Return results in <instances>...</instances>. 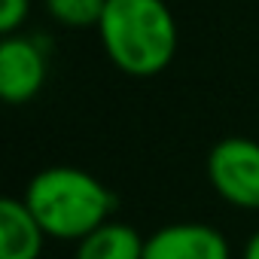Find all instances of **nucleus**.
I'll use <instances>...</instances> for the list:
<instances>
[{
    "label": "nucleus",
    "mask_w": 259,
    "mask_h": 259,
    "mask_svg": "<svg viewBox=\"0 0 259 259\" xmlns=\"http://www.w3.org/2000/svg\"><path fill=\"white\" fill-rule=\"evenodd\" d=\"M95 31L107 61L125 76H159L177 58L180 31L165 0H107Z\"/></svg>",
    "instance_id": "nucleus-1"
},
{
    "label": "nucleus",
    "mask_w": 259,
    "mask_h": 259,
    "mask_svg": "<svg viewBox=\"0 0 259 259\" xmlns=\"http://www.w3.org/2000/svg\"><path fill=\"white\" fill-rule=\"evenodd\" d=\"M22 201L43 226L46 238L73 244L113 220L116 210V195L110 186L73 165H49L37 171L28 180Z\"/></svg>",
    "instance_id": "nucleus-2"
},
{
    "label": "nucleus",
    "mask_w": 259,
    "mask_h": 259,
    "mask_svg": "<svg viewBox=\"0 0 259 259\" xmlns=\"http://www.w3.org/2000/svg\"><path fill=\"white\" fill-rule=\"evenodd\" d=\"M46 232L22 198L0 201V259H40Z\"/></svg>",
    "instance_id": "nucleus-6"
},
{
    "label": "nucleus",
    "mask_w": 259,
    "mask_h": 259,
    "mask_svg": "<svg viewBox=\"0 0 259 259\" xmlns=\"http://www.w3.org/2000/svg\"><path fill=\"white\" fill-rule=\"evenodd\" d=\"M46 16L70 31H85V28H98L107 0H43Z\"/></svg>",
    "instance_id": "nucleus-8"
},
{
    "label": "nucleus",
    "mask_w": 259,
    "mask_h": 259,
    "mask_svg": "<svg viewBox=\"0 0 259 259\" xmlns=\"http://www.w3.org/2000/svg\"><path fill=\"white\" fill-rule=\"evenodd\" d=\"M28 19H31V0H0V34L4 37L22 34Z\"/></svg>",
    "instance_id": "nucleus-9"
},
{
    "label": "nucleus",
    "mask_w": 259,
    "mask_h": 259,
    "mask_svg": "<svg viewBox=\"0 0 259 259\" xmlns=\"http://www.w3.org/2000/svg\"><path fill=\"white\" fill-rule=\"evenodd\" d=\"M49 76V55L40 37L13 34L0 43V98L13 107L31 104Z\"/></svg>",
    "instance_id": "nucleus-4"
},
{
    "label": "nucleus",
    "mask_w": 259,
    "mask_h": 259,
    "mask_svg": "<svg viewBox=\"0 0 259 259\" xmlns=\"http://www.w3.org/2000/svg\"><path fill=\"white\" fill-rule=\"evenodd\" d=\"M210 189L238 210H259V141L229 135L217 141L204 162Z\"/></svg>",
    "instance_id": "nucleus-3"
},
{
    "label": "nucleus",
    "mask_w": 259,
    "mask_h": 259,
    "mask_svg": "<svg viewBox=\"0 0 259 259\" xmlns=\"http://www.w3.org/2000/svg\"><path fill=\"white\" fill-rule=\"evenodd\" d=\"M241 259H259V229L247 238V244H244V256Z\"/></svg>",
    "instance_id": "nucleus-10"
},
{
    "label": "nucleus",
    "mask_w": 259,
    "mask_h": 259,
    "mask_svg": "<svg viewBox=\"0 0 259 259\" xmlns=\"http://www.w3.org/2000/svg\"><path fill=\"white\" fill-rule=\"evenodd\" d=\"M144 259H232V244L217 226L183 220L147 235Z\"/></svg>",
    "instance_id": "nucleus-5"
},
{
    "label": "nucleus",
    "mask_w": 259,
    "mask_h": 259,
    "mask_svg": "<svg viewBox=\"0 0 259 259\" xmlns=\"http://www.w3.org/2000/svg\"><path fill=\"white\" fill-rule=\"evenodd\" d=\"M144 247L147 238L132 223L107 220L82 241H76L73 259H144Z\"/></svg>",
    "instance_id": "nucleus-7"
}]
</instances>
